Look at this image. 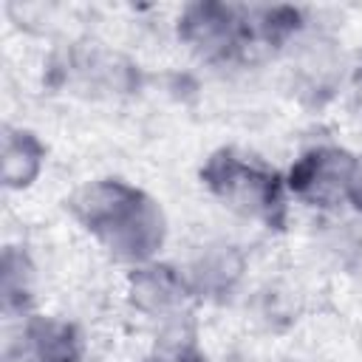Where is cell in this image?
Masks as SVG:
<instances>
[{"instance_id":"obj_1","label":"cell","mask_w":362,"mask_h":362,"mask_svg":"<svg viewBox=\"0 0 362 362\" xmlns=\"http://www.w3.org/2000/svg\"><path fill=\"white\" fill-rule=\"evenodd\" d=\"M71 209L116 257L147 260L164 240L158 204L124 181H96L79 189Z\"/></svg>"},{"instance_id":"obj_2","label":"cell","mask_w":362,"mask_h":362,"mask_svg":"<svg viewBox=\"0 0 362 362\" xmlns=\"http://www.w3.org/2000/svg\"><path fill=\"white\" fill-rule=\"evenodd\" d=\"M201 178L226 206L249 218H257L274 229L286 223V201H283L280 178L272 170L246 161L235 150L215 153L204 164Z\"/></svg>"},{"instance_id":"obj_3","label":"cell","mask_w":362,"mask_h":362,"mask_svg":"<svg viewBox=\"0 0 362 362\" xmlns=\"http://www.w3.org/2000/svg\"><path fill=\"white\" fill-rule=\"evenodd\" d=\"M354 167H356V158L351 153L337 147H317L291 167L288 187L311 204L331 206L337 198L348 195Z\"/></svg>"},{"instance_id":"obj_4","label":"cell","mask_w":362,"mask_h":362,"mask_svg":"<svg viewBox=\"0 0 362 362\" xmlns=\"http://www.w3.org/2000/svg\"><path fill=\"white\" fill-rule=\"evenodd\" d=\"M28 339L37 362H79L82 342L74 325L37 317L28 322Z\"/></svg>"},{"instance_id":"obj_5","label":"cell","mask_w":362,"mask_h":362,"mask_svg":"<svg viewBox=\"0 0 362 362\" xmlns=\"http://www.w3.org/2000/svg\"><path fill=\"white\" fill-rule=\"evenodd\" d=\"M42 144L28 130H6L3 136V181L8 187H25L34 181L42 164Z\"/></svg>"},{"instance_id":"obj_6","label":"cell","mask_w":362,"mask_h":362,"mask_svg":"<svg viewBox=\"0 0 362 362\" xmlns=\"http://www.w3.org/2000/svg\"><path fill=\"white\" fill-rule=\"evenodd\" d=\"M130 294H133V303L144 311H167L170 305L181 303L184 286L173 274V269L150 266V269H139L130 277Z\"/></svg>"},{"instance_id":"obj_7","label":"cell","mask_w":362,"mask_h":362,"mask_svg":"<svg viewBox=\"0 0 362 362\" xmlns=\"http://www.w3.org/2000/svg\"><path fill=\"white\" fill-rule=\"evenodd\" d=\"M28 263H25V255L14 252V249H6L3 255V305L11 311V308H23L28 303Z\"/></svg>"},{"instance_id":"obj_8","label":"cell","mask_w":362,"mask_h":362,"mask_svg":"<svg viewBox=\"0 0 362 362\" xmlns=\"http://www.w3.org/2000/svg\"><path fill=\"white\" fill-rule=\"evenodd\" d=\"M147 362H204V356L189 339H167L156 348Z\"/></svg>"},{"instance_id":"obj_9","label":"cell","mask_w":362,"mask_h":362,"mask_svg":"<svg viewBox=\"0 0 362 362\" xmlns=\"http://www.w3.org/2000/svg\"><path fill=\"white\" fill-rule=\"evenodd\" d=\"M348 198L362 212V158H356V167H354V175H351V187H348Z\"/></svg>"}]
</instances>
